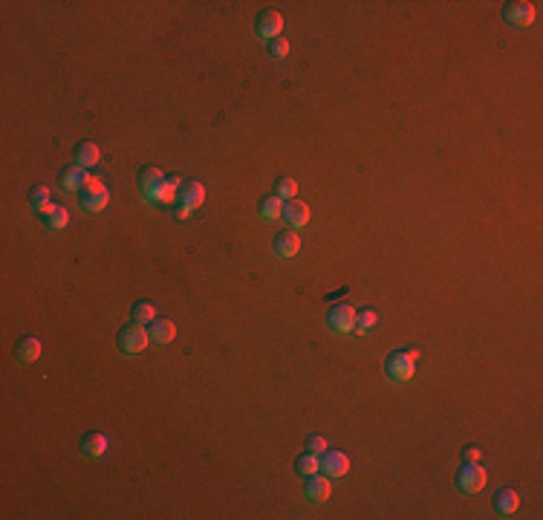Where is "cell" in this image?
Listing matches in <instances>:
<instances>
[{"instance_id": "obj_1", "label": "cell", "mask_w": 543, "mask_h": 520, "mask_svg": "<svg viewBox=\"0 0 543 520\" xmlns=\"http://www.w3.org/2000/svg\"><path fill=\"white\" fill-rule=\"evenodd\" d=\"M417 350H396L384 359V376L390 382H410L417 373Z\"/></svg>"}, {"instance_id": "obj_2", "label": "cell", "mask_w": 543, "mask_h": 520, "mask_svg": "<svg viewBox=\"0 0 543 520\" xmlns=\"http://www.w3.org/2000/svg\"><path fill=\"white\" fill-rule=\"evenodd\" d=\"M147 344H150V335L147 330H142V324H127L124 330H119V338H116V347L122 356H139L145 353Z\"/></svg>"}, {"instance_id": "obj_3", "label": "cell", "mask_w": 543, "mask_h": 520, "mask_svg": "<svg viewBox=\"0 0 543 520\" xmlns=\"http://www.w3.org/2000/svg\"><path fill=\"white\" fill-rule=\"evenodd\" d=\"M107 200H110V191H107L104 182L96 180V177H90V182L84 185L81 197H78V203H81V208H84L87 214H99V211H104Z\"/></svg>"}, {"instance_id": "obj_4", "label": "cell", "mask_w": 543, "mask_h": 520, "mask_svg": "<svg viewBox=\"0 0 543 520\" xmlns=\"http://www.w3.org/2000/svg\"><path fill=\"white\" fill-rule=\"evenodd\" d=\"M486 486V468L480 463H463L457 471V489L463 494H477Z\"/></svg>"}, {"instance_id": "obj_5", "label": "cell", "mask_w": 543, "mask_h": 520, "mask_svg": "<svg viewBox=\"0 0 543 520\" xmlns=\"http://www.w3.org/2000/svg\"><path fill=\"white\" fill-rule=\"evenodd\" d=\"M165 185V173L154 165H147L139 171V191H142V197L147 203H159V191Z\"/></svg>"}, {"instance_id": "obj_6", "label": "cell", "mask_w": 543, "mask_h": 520, "mask_svg": "<svg viewBox=\"0 0 543 520\" xmlns=\"http://www.w3.org/2000/svg\"><path fill=\"white\" fill-rule=\"evenodd\" d=\"M353 324H356V310L350 307V303H335V307H330L327 312V327L338 335H347V333H353Z\"/></svg>"}, {"instance_id": "obj_7", "label": "cell", "mask_w": 543, "mask_h": 520, "mask_svg": "<svg viewBox=\"0 0 543 520\" xmlns=\"http://www.w3.org/2000/svg\"><path fill=\"white\" fill-rule=\"evenodd\" d=\"M503 20L512 27H529L535 20V3H526V0H512V3L503 6Z\"/></svg>"}, {"instance_id": "obj_8", "label": "cell", "mask_w": 543, "mask_h": 520, "mask_svg": "<svg viewBox=\"0 0 543 520\" xmlns=\"http://www.w3.org/2000/svg\"><path fill=\"white\" fill-rule=\"evenodd\" d=\"M254 29L263 41H275V38H280V29H284V17L275 9H263L254 20Z\"/></svg>"}, {"instance_id": "obj_9", "label": "cell", "mask_w": 543, "mask_h": 520, "mask_svg": "<svg viewBox=\"0 0 543 520\" xmlns=\"http://www.w3.org/2000/svg\"><path fill=\"white\" fill-rule=\"evenodd\" d=\"M280 220H284L289 229H303L310 223V208L307 203H301V200H287L284 203V211H280Z\"/></svg>"}, {"instance_id": "obj_10", "label": "cell", "mask_w": 543, "mask_h": 520, "mask_svg": "<svg viewBox=\"0 0 543 520\" xmlns=\"http://www.w3.org/2000/svg\"><path fill=\"white\" fill-rule=\"evenodd\" d=\"M321 471L327 477H344L350 471V460H347V454L335 451V448H327L321 454Z\"/></svg>"}, {"instance_id": "obj_11", "label": "cell", "mask_w": 543, "mask_h": 520, "mask_svg": "<svg viewBox=\"0 0 543 520\" xmlns=\"http://www.w3.org/2000/svg\"><path fill=\"white\" fill-rule=\"evenodd\" d=\"M87 182H90V177H87V171L78 168V165H70V168H64V171L58 173V185H61V191L81 194Z\"/></svg>"}, {"instance_id": "obj_12", "label": "cell", "mask_w": 543, "mask_h": 520, "mask_svg": "<svg viewBox=\"0 0 543 520\" xmlns=\"http://www.w3.org/2000/svg\"><path fill=\"white\" fill-rule=\"evenodd\" d=\"M272 246H275V254H277V257H295L298 249H301V237H298L295 229H284V231L275 234Z\"/></svg>"}, {"instance_id": "obj_13", "label": "cell", "mask_w": 543, "mask_h": 520, "mask_svg": "<svg viewBox=\"0 0 543 520\" xmlns=\"http://www.w3.org/2000/svg\"><path fill=\"white\" fill-rule=\"evenodd\" d=\"M303 491H307V500L310 503H324V500H327V497H330V477L327 474H310L307 477V489H303Z\"/></svg>"}, {"instance_id": "obj_14", "label": "cell", "mask_w": 543, "mask_h": 520, "mask_svg": "<svg viewBox=\"0 0 543 520\" xmlns=\"http://www.w3.org/2000/svg\"><path fill=\"white\" fill-rule=\"evenodd\" d=\"M177 197H180V205H185V208H191V211H194L197 205H203V200H205V188H203V182L188 180V182H182V185H180Z\"/></svg>"}, {"instance_id": "obj_15", "label": "cell", "mask_w": 543, "mask_h": 520, "mask_svg": "<svg viewBox=\"0 0 543 520\" xmlns=\"http://www.w3.org/2000/svg\"><path fill=\"white\" fill-rule=\"evenodd\" d=\"M147 335L154 344H171L173 335H177V327H173L171 318H154L147 324Z\"/></svg>"}, {"instance_id": "obj_16", "label": "cell", "mask_w": 543, "mask_h": 520, "mask_svg": "<svg viewBox=\"0 0 543 520\" xmlns=\"http://www.w3.org/2000/svg\"><path fill=\"white\" fill-rule=\"evenodd\" d=\"M104 451H107V437H104V433H84V437H81V457L99 460V457H104Z\"/></svg>"}, {"instance_id": "obj_17", "label": "cell", "mask_w": 543, "mask_h": 520, "mask_svg": "<svg viewBox=\"0 0 543 520\" xmlns=\"http://www.w3.org/2000/svg\"><path fill=\"white\" fill-rule=\"evenodd\" d=\"M41 223H43V229H50V231H61V229H67V223H70V211L64 205H50L47 211H41Z\"/></svg>"}, {"instance_id": "obj_18", "label": "cell", "mask_w": 543, "mask_h": 520, "mask_svg": "<svg viewBox=\"0 0 543 520\" xmlns=\"http://www.w3.org/2000/svg\"><path fill=\"white\" fill-rule=\"evenodd\" d=\"M517 506H520V497H517V491H514V489H503V491H497V494H494V512L500 514V517L514 514V512H517Z\"/></svg>"}, {"instance_id": "obj_19", "label": "cell", "mask_w": 543, "mask_h": 520, "mask_svg": "<svg viewBox=\"0 0 543 520\" xmlns=\"http://www.w3.org/2000/svg\"><path fill=\"white\" fill-rule=\"evenodd\" d=\"M38 356H41V338L27 335V338L17 341V347H15V359H17L20 364H29V361H35Z\"/></svg>"}, {"instance_id": "obj_20", "label": "cell", "mask_w": 543, "mask_h": 520, "mask_svg": "<svg viewBox=\"0 0 543 520\" xmlns=\"http://www.w3.org/2000/svg\"><path fill=\"white\" fill-rule=\"evenodd\" d=\"M280 211H284V200H280L275 191H272V194H266V197H260V203H257V214L263 217V220H277Z\"/></svg>"}, {"instance_id": "obj_21", "label": "cell", "mask_w": 543, "mask_h": 520, "mask_svg": "<svg viewBox=\"0 0 543 520\" xmlns=\"http://www.w3.org/2000/svg\"><path fill=\"white\" fill-rule=\"evenodd\" d=\"M154 318H157V303L154 301H136L133 307H130V321L133 324H142L145 327V324H150Z\"/></svg>"}, {"instance_id": "obj_22", "label": "cell", "mask_w": 543, "mask_h": 520, "mask_svg": "<svg viewBox=\"0 0 543 520\" xmlns=\"http://www.w3.org/2000/svg\"><path fill=\"white\" fill-rule=\"evenodd\" d=\"M99 147L93 145V142H81L78 147H75V154H73V159H75V165L78 168H93L96 162H99Z\"/></svg>"}, {"instance_id": "obj_23", "label": "cell", "mask_w": 543, "mask_h": 520, "mask_svg": "<svg viewBox=\"0 0 543 520\" xmlns=\"http://www.w3.org/2000/svg\"><path fill=\"white\" fill-rule=\"evenodd\" d=\"M321 468V460H318V454H312V451H307V454H301V457L295 460V471L298 474H303V477H310V474H315Z\"/></svg>"}, {"instance_id": "obj_24", "label": "cell", "mask_w": 543, "mask_h": 520, "mask_svg": "<svg viewBox=\"0 0 543 520\" xmlns=\"http://www.w3.org/2000/svg\"><path fill=\"white\" fill-rule=\"evenodd\" d=\"M376 321H379V315H376L373 310H361V312H356V324H353V333H359V335L370 333V330L376 327Z\"/></svg>"}, {"instance_id": "obj_25", "label": "cell", "mask_w": 543, "mask_h": 520, "mask_svg": "<svg viewBox=\"0 0 543 520\" xmlns=\"http://www.w3.org/2000/svg\"><path fill=\"white\" fill-rule=\"evenodd\" d=\"M29 205L41 214V211H47L50 208V188H43V185H35L29 191Z\"/></svg>"}, {"instance_id": "obj_26", "label": "cell", "mask_w": 543, "mask_h": 520, "mask_svg": "<svg viewBox=\"0 0 543 520\" xmlns=\"http://www.w3.org/2000/svg\"><path fill=\"white\" fill-rule=\"evenodd\" d=\"M295 191H298V182L292 177H280L275 182V194H277L280 200H295Z\"/></svg>"}, {"instance_id": "obj_27", "label": "cell", "mask_w": 543, "mask_h": 520, "mask_svg": "<svg viewBox=\"0 0 543 520\" xmlns=\"http://www.w3.org/2000/svg\"><path fill=\"white\" fill-rule=\"evenodd\" d=\"M266 52H269L272 61H284V58L289 55V41H287V38H275V41H269Z\"/></svg>"}, {"instance_id": "obj_28", "label": "cell", "mask_w": 543, "mask_h": 520, "mask_svg": "<svg viewBox=\"0 0 543 520\" xmlns=\"http://www.w3.org/2000/svg\"><path fill=\"white\" fill-rule=\"evenodd\" d=\"M307 451H312V454H324V451H327V440H324L321 433H312V437H307Z\"/></svg>"}, {"instance_id": "obj_29", "label": "cell", "mask_w": 543, "mask_h": 520, "mask_svg": "<svg viewBox=\"0 0 543 520\" xmlns=\"http://www.w3.org/2000/svg\"><path fill=\"white\" fill-rule=\"evenodd\" d=\"M463 463H480V448H477V445L463 448Z\"/></svg>"}, {"instance_id": "obj_30", "label": "cell", "mask_w": 543, "mask_h": 520, "mask_svg": "<svg viewBox=\"0 0 543 520\" xmlns=\"http://www.w3.org/2000/svg\"><path fill=\"white\" fill-rule=\"evenodd\" d=\"M191 217V208H185V205H177V220H188Z\"/></svg>"}]
</instances>
